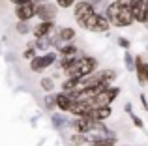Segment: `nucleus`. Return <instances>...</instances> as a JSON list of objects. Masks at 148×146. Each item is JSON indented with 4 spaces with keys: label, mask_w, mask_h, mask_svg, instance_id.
<instances>
[{
    "label": "nucleus",
    "mask_w": 148,
    "mask_h": 146,
    "mask_svg": "<svg viewBox=\"0 0 148 146\" xmlns=\"http://www.w3.org/2000/svg\"><path fill=\"white\" fill-rule=\"evenodd\" d=\"M98 70V60L94 56H88V55H79L77 60L68 68L64 73L66 77H75V79H83V77L90 75Z\"/></svg>",
    "instance_id": "1"
},
{
    "label": "nucleus",
    "mask_w": 148,
    "mask_h": 146,
    "mask_svg": "<svg viewBox=\"0 0 148 146\" xmlns=\"http://www.w3.org/2000/svg\"><path fill=\"white\" fill-rule=\"evenodd\" d=\"M81 28L88 30V32H94V34H105V32L111 30V23L107 21V17H105L103 13L94 11L92 15H88V17L84 19V23L81 25Z\"/></svg>",
    "instance_id": "2"
},
{
    "label": "nucleus",
    "mask_w": 148,
    "mask_h": 146,
    "mask_svg": "<svg viewBox=\"0 0 148 146\" xmlns=\"http://www.w3.org/2000/svg\"><path fill=\"white\" fill-rule=\"evenodd\" d=\"M56 60H58L56 51H45L43 55H36L30 60V70L34 73H43L45 70H49L53 64H56Z\"/></svg>",
    "instance_id": "3"
},
{
    "label": "nucleus",
    "mask_w": 148,
    "mask_h": 146,
    "mask_svg": "<svg viewBox=\"0 0 148 146\" xmlns=\"http://www.w3.org/2000/svg\"><path fill=\"white\" fill-rule=\"evenodd\" d=\"M56 15H58V6L56 4L49 2V0L36 4V17L40 19V21H54Z\"/></svg>",
    "instance_id": "4"
},
{
    "label": "nucleus",
    "mask_w": 148,
    "mask_h": 146,
    "mask_svg": "<svg viewBox=\"0 0 148 146\" xmlns=\"http://www.w3.org/2000/svg\"><path fill=\"white\" fill-rule=\"evenodd\" d=\"M96 11V6L90 2H86V0H79V2H75V6H73V17H75L77 25H83L84 19L88 17V15H92Z\"/></svg>",
    "instance_id": "5"
},
{
    "label": "nucleus",
    "mask_w": 148,
    "mask_h": 146,
    "mask_svg": "<svg viewBox=\"0 0 148 146\" xmlns=\"http://www.w3.org/2000/svg\"><path fill=\"white\" fill-rule=\"evenodd\" d=\"M130 10H131V13H133L135 23H139V25H146V26H148L145 0H130Z\"/></svg>",
    "instance_id": "6"
},
{
    "label": "nucleus",
    "mask_w": 148,
    "mask_h": 146,
    "mask_svg": "<svg viewBox=\"0 0 148 146\" xmlns=\"http://www.w3.org/2000/svg\"><path fill=\"white\" fill-rule=\"evenodd\" d=\"M15 17H17V21H32L36 17V4L26 2L15 6Z\"/></svg>",
    "instance_id": "7"
},
{
    "label": "nucleus",
    "mask_w": 148,
    "mask_h": 146,
    "mask_svg": "<svg viewBox=\"0 0 148 146\" xmlns=\"http://www.w3.org/2000/svg\"><path fill=\"white\" fill-rule=\"evenodd\" d=\"M118 4V2H116ZM120 6V11H118V28H127L135 23L133 19V13L130 10V4H118Z\"/></svg>",
    "instance_id": "8"
},
{
    "label": "nucleus",
    "mask_w": 148,
    "mask_h": 146,
    "mask_svg": "<svg viewBox=\"0 0 148 146\" xmlns=\"http://www.w3.org/2000/svg\"><path fill=\"white\" fill-rule=\"evenodd\" d=\"M54 32V21H40L32 30V36L34 40L38 38H45V36H51Z\"/></svg>",
    "instance_id": "9"
},
{
    "label": "nucleus",
    "mask_w": 148,
    "mask_h": 146,
    "mask_svg": "<svg viewBox=\"0 0 148 146\" xmlns=\"http://www.w3.org/2000/svg\"><path fill=\"white\" fill-rule=\"evenodd\" d=\"M135 73H137L139 84L146 86V79H148V62L143 58V56H135Z\"/></svg>",
    "instance_id": "10"
},
{
    "label": "nucleus",
    "mask_w": 148,
    "mask_h": 146,
    "mask_svg": "<svg viewBox=\"0 0 148 146\" xmlns=\"http://www.w3.org/2000/svg\"><path fill=\"white\" fill-rule=\"evenodd\" d=\"M112 114V107L111 105H101V107H94V109L88 113V118L92 120H98V122H105L109 120Z\"/></svg>",
    "instance_id": "11"
},
{
    "label": "nucleus",
    "mask_w": 148,
    "mask_h": 146,
    "mask_svg": "<svg viewBox=\"0 0 148 146\" xmlns=\"http://www.w3.org/2000/svg\"><path fill=\"white\" fill-rule=\"evenodd\" d=\"M75 103V99L68 94V92H58L56 94V109L62 111V113H69Z\"/></svg>",
    "instance_id": "12"
},
{
    "label": "nucleus",
    "mask_w": 148,
    "mask_h": 146,
    "mask_svg": "<svg viewBox=\"0 0 148 146\" xmlns=\"http://www.w3.org/2000/svg\"><path fill=\"white\" fill-rule=\"evenodd\" d=\"M118 11H120V6L112 0V2L107 4V8H105V17H107V21L111 23V26H114V28H118Z\"/></svg>",
    "instance_id": "13"
},
{
    "label": "nucleus",
    "mask_w": 148,
    "mask_h": 146,
    "mask_svg": "<svg viewBox=\"0 0 148 146\" xmlns=\"http://www.w3.org/2000/svg\"><path fill=\"white\" fill-rule=\"evenodd\" d=\"M56 38H58V45L60 43H69V41H73L77 38V32H75V28H71V26H62V28H58Z\"/></svg>",
    "instance_id": "14"
},
{
    "label": "nucleus",
    "mask_w": 148,
    "mask_h": 146,
    "mask_svg": "<svg viewBox=\"0 0 148 146\" xmlns=\"http://www.w3.org/2000/svg\"><path fill=\"white\" fill-rule=\"evenodd\" d=\"M56 53H58V56H75V55H79V49H77V45L73 43V41H69V43L58 45Z\"/></svg>",
    "instance_id": "15"
},
{
    "label": "nucleus",
    "mask_w": 148,
    "mask_h": 146,
    "mask_svg": "<svg viewBox=\"0 0 148 146\" xmlns=\"http://www.w3.org/2000/svg\"><path fill=\"white\" fill-rule=\"evenodd\" d=\"M43 107L49 111V113H53V111L56 109V94H53V92H47V96L43 98Z\"/></svg>",
    "instance_id": "16"
},
{
    "label": "nucleus",
    "mask_w": 148,
    "mask_h": 146,
    "mask_svg": "<svg viewBox=\"0 0 148 146\" xmlns=\"http://www.w3.org/2000/svg\"><path fill=\"white\" fill-rule=\"evenodd\" d=\"M69 143L71 146H83V144H88V135H84V133H73L71 137H69Z\"/></svg>",
    "instance_id": "17"
},
{
    "label": "nucleus",
    "mask_w": 148,
    "mask_h": 146,
    "mask_svg": "<svg viewBox=\"0 0 148 146\" xmlns=\"http://www.w3.org/2000/svg\"><path fill=\"white\" fill-rule=\"evenodd\" d=\"M77 83H79V79H75V77H66V81L62 83V92L71 94V92L77 88Z\"/></svg>",
    "instance_id": "18"
},
{
    "label": "nucleus",
    "mask_w": 148,
    "mask_h": 146,
    "mask_svg": "<svg viewBox=\"0 0 148 146\" xmlns=\"http://www.w3.org/2000/svg\"><path fill=\"white\" fill-rule=\"evenodd\" d=\"M126 113L130 114V118H131V122L135 124V128H139V129H143V128H145V122H143L141 118L137 116V114H133V109H131V105H130V103H126Z\"/></svg>",
    "instance_id": "19"
},
{
    "label": "nucleus",
    "mask_w": 148,
    "mask_h": 146,
    "mask_svg": "<svg viewBox=\"0 0 148 146\" xmlns=\"http://www.w3.org/2000/svg\"><path fill=\"white\" fill-rule=\"evenodd\" d=\"M51 122H53V128H54V129H62L64 126L69 124V122L66 120L62 114H53V116H51Z\"/></svg>",
    "instance_id": "20"
},
{
    "label": "nucleus",
    "mask_w": 148,
    "mask_h": 146,
    "mask_svg": "<svg viewBox=\"0 0 148 146\" xmlns=\"http://www.w3.org/2000/svg\"><path fill=\"white\" fill-rule=\"evenodd\" d=\"M40 86L45 94H47V92H53L54 90V79L53 77H43V79L40 81Z\"/></svg>",
    "instance_id": "21"
},
{
    "label": "nucleus",
    "mask_w": 148,
    "mask_h": 146,
    "mask_svg": "<svg viewBox=\"0 0 148 146\" xmlns=\"http://www.w3.org/2000/svg\"><path fill=\"white\" fill-rule=\"evenodd\" d=\"M124 64H126L127 71H135V56L130 55V49H127L126 55H124Z\"/></svg>",
    "instance_id": "22"
},
{
    "label": "nucleus",
    "mask_w": 148,
    "mask_h": 146,
    "mask_svg": "<svg viewBox=\"0 0 148 146\" xmlns=\"http://www.w3.org/2000/svg\"><path fill=\"white\" fill-rule=\"evenodd\" d=\"M36 53H38V49L34 47V43H32V41H30V43L26 45L25 53H23V58H26V60H32L34 56H36Z\"/></svg>",
    "instance_id": "23"
},
{
    "label": "nucleus",
    "mask_w": 148,
    "mask_h": 146,
    "mask_svg": "<svg viewBox=\"0 0 148 146\" xmlns=\"http://www.w3.org/2000/svg\"><path fill=\"white\" fill-rule=\"evenodd\" d=\"M15 30H17V34H28V32H30L28 21H17V25H15Z\"/></svg>",
    "instance_id": "24"
},
{
    "label": "nucleus",
    "mask_w": 148,
    "mask_h": 146,
    "mask_svg": "<svg viewBox=\"0 0 148 146\" xmlns=\"http://www.w3.org/2000/svg\"><path fill=\"white\" fill-rule=\"evenodd\" d=\"M54 2H56V6L60 8V10H69V8L75 6L77 0H54Z\"/></svg>",
    "instance_id": "25"
},
{
    "label": "nucleus",
    "mask_w": 148,
    "mask_h": 146,
    "mask_svg": "<svg viewBox=\"0 0 148 146\" xmlns=\"http://www.w3.org/2000/svg\"><path fill=\"white\" fill-rule=\"evenodd\" d=\"M116 43H118V45H120L122 49H126V51H127V49L131 47V41L127 40V38H118V40H116Z\"/></svg>",
    "instance_id": "26"
},
{
    "label": "nucleus",
    "mask_w": 148,
    "mask_h": 146,
    "mask_svg": "<svg viewBox=\"0 0 148 146\" xmlns=\"http://www.w3.org/2000/svg\"><path fill=\"white\" fill-rule=\"evenodd\" d=\"M141 103H143V107H145V111H148V101H146V96L145 94H141Z\"/></svg>",
    "instance_id": "27"
},
{
    "label": "nucleus",
    "mask_w": 148,
    "mask_h": 146,
    "mask_svg": "<svg viewBox=\"0 0 148 146\" xmlns=\"http://www.w3.org/2000/svg\"><path fill=\"white\" fill-rule=\"evenodd\" d=\"M13 6H19V4H26V2H32V0H10Z\"/></svg>",
    "instance_id": "28"
},
{
    "label": "nucleus",
    "mask_w": 148,
    "mask_h": 146,
    "mask_svg": "<svg viewBox=\"0 0 148 146\" xmlns=\"http://www.w3.org/2000/svg\"><path fill=\"white\" fill-rule=\"evenodd\" d=\"M86 2H90V4H94V6H98V4H103L105 0H86Z\"/></svg>",
    "instance_id": "29"
},
{
    "label": "nucleus",
    "mask_w": 148,
    "mask_h": 146,
    "mask_svg": "<svg viewBox=\"0 0 148 146\" xmlns=\"http://www.w3.org/2000/svg\"><path fill=\"white\" fill-rule=\"evenodd\" d=\"M114 2H118V4H130V0H114Z\"/></svg>",
    "instance_id": "30"
},
{
    "label": "nucleus",
    "mask_w": 148,
    "mask_h": 146,
    "mask_svg": "<svg viewBox=\"0 0 148 146\" xmlns=\"http://www.w3.org/2000/svg\"><path fill=\"white\" fill-rule=\"evenodd\" d=\"M145 8H146V19H148V0H145Z\"/></svg>",
    "instance_id": "31"
},
{
    "label": "nucleus",
    "mask_w": 148,
    "mask_h": 146,
    "mask_svg": "<svg viewBox=\"0 0 148 146\" xmlns=\"http://www.w3.org/2000/svg\"><path fill=\"white\" fill-rule=\"evenodd\" d=\"M122 146H130V144H122Z\"/></svg>",
    "instance_id": "32"
},
{
    "label": "nucleus",
    "mask_w": 148,
    "mask_h": 146,
    "mask_svg": "<svg viewBox=\"0 0 148 146\" xmlns=\"http://www.w3.org/2000/svg\"><path fill=\"white\" fill-rule=\"evenodd\" d=\"M146 62H148V58H146Z\"/></svg>",
    "instance_id": "33"
}]
</instances>
